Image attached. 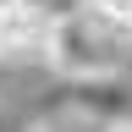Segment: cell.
I'll return each mask as SVG.
<instances>
[{
	"label": "cell",
	"instance_id": "1",
	"mask_svg": "<svg viewBox=\"0 0 132 132\" xmlns=\"http://www.w3.org/2000/svg\"><path fill=\"white\" fill-rule=\"evenodd\" d=\"M44 66H50L55 77H105V72L121 66V39H116L88 6L55 11V16H50Z\"/></svg>",
	"mask_w": 132,
	"mask_h": 132
},
{
	"label": "cell",
	"instance_id": "2",
	"mask_svg": "<svg viewBox=\"0 0 132 132\" xmlns=\"http://www.w3.org/2000/svg\"><path fill=\"white\" fill-rule=\"evenodd\" d=\"M61 82H66V94H61L55 116H66L77 127H116V132L132 127V94L116 82V72H105V77H61Z\"/></svg>",
	"mask_w": 132,
	"mask_h": 132
},
{
	"label": "cell",
	"instance_id": "3",
	"mask_svg": "<svg viewBox=\"0 0 132 132\" xmlns=\"http://www.w3.org/2000/svg\"><path fill=\"white\" fill-rule=\"evenodd\" d=\"M50 11L33 0H0V66H44Z\"/></svg>",
	"mask_w": 132,
	"mask_h": 132
},
{
	"label": "cell",
	"instance_id": "4",
	"mask_svg": "<svg viewBox=\"0 0 132 132\" xmlns=\"http://www.w3.org/2000/svg\"><path fill=\"white\" fill-rule=\"evenodd\" d=\"M82 6H88L121 44H132V0H82Z\"/></svg>",
	"mask_w": 132,
	"mask_h": 132
}]
</instances>
